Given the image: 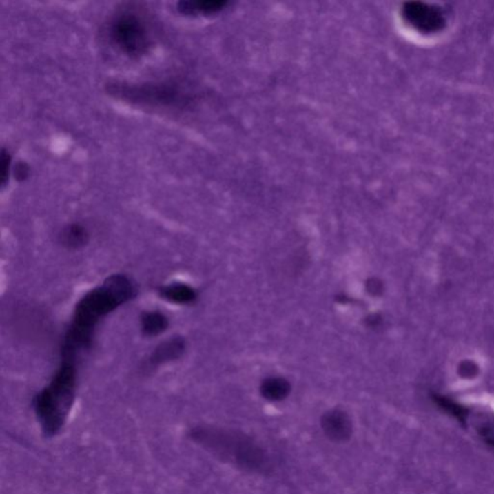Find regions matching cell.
<instances>
[{
	"label": "cell",
	"instance_id": "obj_1",
	"mask_svg": "<svg viewBox=\"0 0 494 494\" xmlns=\"http://www.w3.org/2000/svg\"><path fill=\"white\" fill-rule=\"evenodd\" d=\"M134 282L124 274H113L102 285L89 291L79 301L61 349V360L78 364L89 351L99 322L120 306L136 298Z\"/></svg>",
	"mask_w": 494,
	"mask_h": 494
},
{
	"label": "cell",
	"instance_id": "obj_2",
	"mask_svg": "<svg viewBox=\"0 0 494 494\" xmlns=\"http://www.w3.org/2000/svg\"><path fill=\"white\" fill-rule=\"evenodd\" d=\"M78 387L76 364L61 360L59 368L47 385L35 397L36 416L45 435H56L68 418Z\"/></svg>",
	"mask_w": 494,
	"mask_h": 494
},
{
	"label": "cell",
	"instance_id": "obj_3",
	"mask_svg": "<svg viewBox=\"0 0 494 494\" xmlns=\"http://www.w3.org/2000/svg\"><path fill=\"white\" fill-rule=\"evenodd\" d=\"M197 440L242 469L258 471L267 465L266 453L243 433L218 430L196 431Z\"/></svg>",
	"mask_w": 494,
	"mask_h": 494
},
{
	"label": "cell",
	"instance_id": "obj_4",
	"mask_svg": "<svg viewBox=\"0 0 494 494\" xmlns=\"http://www.w3.org/2000/svg\"><path fill=\"white\" fill-rule=\"evenodd\" d=\"M110 35L118 49L130 56L145 54L152 45L148 23L134 9H125L112 19Z\"/></svg>",
	"mask_w": 494,
	"mask_h": 494
},
{
	"label": "cell",
	"instance_id": "obj_5",
	"mask_svg": "<svg viewBox=\"0 0 494 494\" xmlns=\"http://www.w3.org/2000/svg\"><path fill=\"white\" fill-rule=\"evenodd\" d=\"M402 17L414 30L425 35L442 31L448 23L447 13L442 7L421 1L404 3Z\"/></svg>",
	"mask_w": 494,
	"mask_h": 494
},
{
	"label": "cell",
	"instance_id": "obj_6",
	"mask_svg": "<svg viewBox=\"0 0 494 494\" xmlns=\"http://www.w3.org/2000/svg\"><path fill=\"white\" fill-rule=\"evenodd\" d=\"M320 428L327 440L335 443L347 442L353 433V421L343 409H333L320 418Z\"/></svg>",
	"mask_w": 494,
	"mask_h": 494
},
{
	"label": "cell",
	"instance_id": "obj_7",
	"mask_svg": "<svg viewBox=\"0 0 494 494\" xmlns=\"http://www.w3.org/2000/svg\"><path fill=\"white\" fill-rule=\"evenodd\" d=\"M127 98L132 99V101H137L141 103H171L177 102L181 100V93L175 90L174 88H169L167 85H139L132 86V88H126L123 92H120Z\"/></svg>",
	"mask_w": 494,
	"mask_h": 494
},
{
	"label": "cell",
	"instance_id": "obj_8",
	"mask_svg": "<svg viewBox=\"0 0 494 494\" xmlns=\"http://www.w3.org/2000/svg\"><path fill=\"white\" fill-rule=\"evenodd\" d=\"M185 349V343L184 339L181 337H174V338L167 340L161 343L160 346L156 347L155 351L152 353L149 358V365L151 367H155V366L176 360L184 353Z\"/></svg>",
	"mask_w": 494,
	"mask_h": 494
},
{
	"label": "cell",
	"instance_id": "obj_9",
	"mask_svg": "<svg viewBox=\"0 0 494 494\" xmlns=\"http://www.w3.org/2000/svg\"><path fill=\"white\" fill-rule=\"evenodd\" d=\"M160 295L163 300L182 305H192L197 298V291L192 287L178 282L161 287Z\"/></svg>",
	"mask_w": 494,
	"mask_h": 494
},
{
	"label": "cell",
	"instance_id": "obj_10",
	"mask_svg": "<svg viewBox=\"0 0 494 494\" xmlns=\"http://www.w3.org/2000/svg\"><path fill=\"white\" fill-rule=\"evenodd\" d=\"M260 392L267 401L281 402L290 395L291 384L286 378L269 377L262 382Z\"/></svg>",
	"mask_w": 494,
	"mask_h": 494
},
{
	"label": "cell",
	"instance_id": "obj_11",
	"mask_svg": "<svg viewBox=\"0 0 494 494\" xmlns=\"http://www.w3.org/2000/svg\"><path fill=\"white\" fill-rule=\"evenodd\" d=\"M169 320L160 311H148L141 316V329L146 336H156L167 329Z\"/></svg>",
	"mask_w": 494,
	"mask_h": 494
},
{
	"label": "cell",
	"instance_id": "obj_12",
	"mask_svg": "<svg viewBox=\"0 0 494 494\" xmlns=\"http://www.w3.org/2000/svg\"><path fill=\"white\" fill-rule=\"evenodd\" d=\"M226 2L223 1H182L178 4V9L187 15L203 13L212 14L224 8Z\"/></svg>",
	"mask_w": 494,
	"mask_h": 494
},
{
	"label": "cell",
	"instance_id": "obj_13",
	"mask_svg": "<svg viewBox=\"0 0 494 494\" xmlns=\"http://www.w3.org/2000/svg\"><path fill=\"white\" fill-rule=\"evenodd\" d=\"M88 240V231L79 224H72L65 228L61 235L62 243L69 248L83 247Z\"/></svg>",
	"mask_w": 494,
	"mask_h": 494
},
{
	"label": "cell",
	"instance_id": "obj_14",
	"mask_svg": "<svg viewBox=\"0 0 494 494\" xmlns=\"http://www.w3.org/2000/svg\"><path fill=\"white\" fill-rule=\"evenodd\" d=\"M477 433L484 442L494 449V417L484 419L477 426Z\"/></svg>",
	"mask_w": 494,
	"mask_h": 494
},
{
	"label": "cell",
	"instance_id": "obj_15",
	"mask_svg": "<svg viewBox=\"0 0 494 494\" xmlns=\"http://www.w3.org/2000/svg\"><path fill=\"white\" fill-rule=\"evenodd\" d=\"M438 404H440L441 407H443L446 411L449 412L451 415L454 416L455 418H457V420L462 422V423H465V420H466L467 412L464 409H462V406H457V404H453V402H451L450 401H447V400L440 399V398L438 400Z\"/></svg>",
	"mask_w": 494,
	"mask_h": 494
},
{
	"label": "cell",
	"instance_id": "obj_16",
	"mask_svg": "<svg viewBox=\"0 0 494 494\" xmlns=\"http://www.w3.org/2000/svg\"><path fill=\"white\" fill-rule=\"evenodd\" d=\"M0 161H1V185L4 187L8 180L11 168V156L6 149H2Z\"/></svg>",
	"mask_w": 494,
	"mask_h": 494
},
{
	"label": "cell",
	"instance_id": "obj_17",
	"mask_svg": "<svg viewBox=\"0 0 494 494\" xmlns=\"http://www.w3.org/2000/svg\"><path fill=\"white\" fill-rule=\"evenodd\" d=\"M15 175L18 180H25L30 176V167L25 163H18L16 165Z\"/></svg>",
	"mask_w": 494,
	"mask_h": 494
},
{
	"label": "cell",
	"instance_id": "obj_18",
	"mask_svg": "<svg viewBox=\"0 0 494 494\" xmlns=\"http://www.w3.org/2000/svg\"><path fill=\"white\" fill-rule=\"evenodd\" d=\"M366 289H367L369 293L378 295L382 290V284L377 279H369L367 283H366Z\"/></svg>",
	"mask_w": 494,
	"mask_h": 494
},
{
	"label": "cell",
	"instance_id": "obj_19",
	"mask_svg": "<svg viewBox=\"0 0 494 494\" xmlns=\"http://www.w3.org/2000/svg\"><path fill=\"white\" fill-rule=\"evenodd\" d=\"M378 318L377 316H369L367 318V325L369 327H377L378 325Z\"/></svg>",
	"mask_w": 494,
	"mask_h": 494
}]
</instances>
